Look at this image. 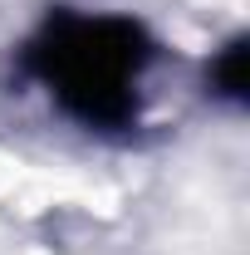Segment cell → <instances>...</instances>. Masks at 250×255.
I'll list each match as a JSON object with an SVG mask.
<instances>
[{
  "label": "cell",
  "mask_w": 250,
  "mask_h": 255,
  "mask_svg": "<svg viewBox=\"0 0 250 255\" xmlns=\"http://www.w3.org/2000/svg\"><path fill=\"white\" fill-rule=\"evenodd\" d=\"M157 59L162 44L142 20L54 5L20 44L15 69L54 103L59 118L98 137H118L142 118V84Z\"/></svg>",
  "instance_id": "1"
},
{
  "label": "cell",
  "mask_w": 250,
  "mask_h": 255,
  "mask_svg": "<svg viewBox=\"0 0 250 255\" xmlns=\"http://www.w3.org/2000/svg\"><path fill=\"white\" fill-rule=\"evenodd\" d=\"M206 94L216 98L221 108H246L250 98V39L246 34H231L221 49H211L206 59Z\"/></svg>",
  "instance_id": "2"
}]
</instances>
